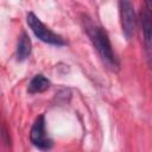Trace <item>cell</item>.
<instances>
[{"mask_svg": "<svg viewBox=\"0 0 152 152\" xmlns=\"http://www.w3.org/2000/svg\"><path fill=\"white\" fill-rule=\"evenodd\" d=\"M119 10H120V20H121L122 32L127 39H131L134 34L135 25H137L134 7L129 1H120Z\"/></svg>", "mask_w": 152, "mask_h": 152, "instance_id": "obj_3", "label": "cell"}, {"mask_svg": "<svg viewBox=\"0 0 152 152\" xmlns=\"http://www.w3.org/2000/svg\"><path fill=\"white\" fill-rule=\"evenodd\" d=\"M26 21H27V25L30 26V28L32 30V32L34 33V36L38 39H40L42 42L52 44V45H57V46L65 44L63 38L59 34L51 31L49 27H46L34 13L28 12L26 15Z\"/></svg>", "mask_w": 152, "mask_h": 152, "instance_id": "obj_2", "label": "cell"}, {"mask_svg": "<svg viewBox=\"0 0 152 152\" xmlns=\"http://www.w3.org/2000/svg\"><path fill=\"white\" fill-rule=\"evenodd\" d=\"M83 26H84V30H86L90 42L93 43L94 48L96 49V51L100 55L103 63L113 70L118 69L119 68L118 59L113 52L109 38H108L107 33L103 31V28L97 26L96 24H94L89 18L83 19Z\"/></svg>", "mask_w": 152, "mask_h": 152, "instance_id": "obj_1", "label": "cell"}, {"mask_svg": "<svg viewBox=\"0 0 152 152\" xmlns=\"http://www.w3.org/2000/svg\"><path fill=\"white\" fill-rule=\"evenodd\" d=\"M50 87V81L46 78V77H44L43 75H36L32 80H31V82H30V84H28V88H27V91L30 93V94H36V93H43V91H45L48 88Z\"/></svg>", "mask_w": 152, "mask_h": 152, "instance_id": "obj_7", "label": "cell"}, {"mask_svg": "<svg viewBox=\"0 0 152 152\" xmlns=\"http://www.w3.org/2000/svg\"><path fill=\"white\" fill-rule=\"evenodd\" d=\"M30 53H31V40L25 32H23L17 44V59L24 61L30 56Z\"/></svg>", "mask_w": 152, "mask_h": 152, "instance_id": "obj_6", "label": "cell"}, {"mask_svg": "<svg viewBox=\"0 0 152 152\" xmlns=\"http://www.w3.org/2000/svg\"><path fill=\"white\" fill-rule=\"evenodd\" d=\"M151 8L145 7L141 11V27L145 42V49L147 51V56H151V31H152V19H151Z\"/></svg>", "mask_w": 152, "mask_h": 152, "instance_id": "obj_5", "label": "cell"}, {"mask_svg": "<svg viewBox=\"0 0 152 152\" xmlns=\"http://www.w3.org/2000/svg\"><path fill=\"white\" fill-rule=\"evenodd\" d=\"M30 139H31V142L40 150H49L52 146V141L48 137L46 131H45L44 115H39L33 122L31 132H30Z\"/></svg>", "mask_w": 152, "mask_h": 152, "instance_id": "obj_4", "label": "cell"}]
</instances>
